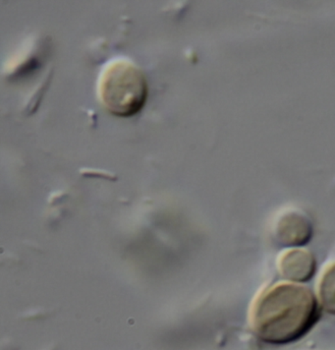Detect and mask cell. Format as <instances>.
Returning <instances> with one entry per match:
<instances>
[{
    "instance_id": "obj_1",
    "label": "cell",
    "mask_w": 335,
    "mask_h": 350,
    "mask_svg": "<svg viewBox=\"0 0 335 350\" xmlns=\"http://www.w3.org/2000/svg\"><path fill=\"white\" fill-rule=\"evenodd\" d=\"M320 313V303L311 289L294 282H278L260 291L252 303L249 326L263 342L287 345L309 333Z\"/></svg>"
},
{
    "instance_id": "obj_2",
    "label": "cell",
    "mask_w": 335,
    "mask_h": 350,
    "mask_svg": "<svg viewBox=\"0 0 335 350\" xmlns=\"http://www.w3.org/2000/svg\"><path fill=\"white\" fill-rule=\"evenodd\" d=\"M98 95L110 113L122 118L135 116L147 100V80L136 64L125 58H117L100 71Z\"/></svg>"
},
{
    "instance_id": "obj_3",
    "label": "cell",
    "mask_w": 335,
    "mask_h": 350,
    "mask_svg": "<svg viewBox=\"0 0 335 350\" xmlns=\"http://www.w3.org/2000/svg\"><path fill=\"white\" fill-rule=\"evenodd\" d=\"M273 235L276 242L286 248L304 246L312 237L311 221L303 213L289 211L276 221Z\"/></svg>"
},
{
    "instance_id": "obj_4",
    "label": "cell",
    "mask_w": 335,
    "mask_h": 350,
    "mask_svg": "<svg viewBox=\"0 0 335 350\" xmlns=\"http://www.w3.org/2000/svg\"><path fill=\"white\" fill-rule=\"evenodd\" d=\"M278 269L287 282L302 284L316 273L317 260L312 252L302 247L287 248L278 257Z\"/></svg>"
},
{
    "instance_id": "obj_5",
    "label": "cell",
    "mask_w": 335,
    "mask_h": 350,
    "mask_svg": "<svg viewBox=\"0 0 335 350\" xmlns=\"http://www.w3.org/2000/svg\"><path fill=\"white\" fill-rule=\"evenodd\" d=\"M317 297L321 308L335 315V261L328 264L321 271Z\"/></svg>"
}]
</instances>
